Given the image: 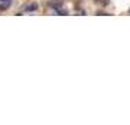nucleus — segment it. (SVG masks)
<instances>
[{"label":"nucleus","mask_w":130,"mask_h":125,"mask_svg":"<svg viewBox=\"0 0 130 125\" xmlns=\"http://www.w3.org/2000/svg\"><path fill=\"white\" fill-rule=\"evenodd\" d=\"M37 9V3H34V4H31V6H28L25 10H35Z\"/></svg>","instance_id":"f257e3e1"}]
</instances>
